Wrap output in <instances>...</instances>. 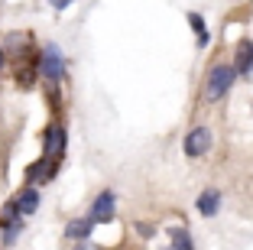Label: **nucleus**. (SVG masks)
Returning a JSON list of instances; mask_svg holds the SVG:
<instances>
[{
  "label": "nucleus",
  "instance_id": "nucleus-2",
  "mask_svg": "<svg viewBox=\"0 0 253 250\" xmlns=\"http://www.w3.org/2000/svg\"><path fill=\"white\" fill-rule=\"evenodd\" d=\"M234 65H214L211 68V75H208V98L211 101H217V98H224L227 91H231V85H234Z\"/></svg>",
  "mask_w": 253,
  "mask_h": 250
},
{
  "label": "nucleus",
  "instance_id": "nucleus-5",
  "mask_svg": "<svg viewBox=\"0 0 253 250\" xmlns=\"http://www.w3.org/2000/svg\"><path fill=\"white\" fill-rule=\"evenodd\" d=\"M208 147H211V133L205 130V127H195L192 133L185 137V156H205L208 153Z\"/></svg>",
  "mask_w": 253,
  "mask_h": 250
},
{
  "label": "nucleus",
  "instance_id": "nucleus-10",
  "mask_svg": "<svg viewBox=\"0 0 253 250\" xmlns=\"http://www.w3.org/2000/svg\"><path fill=\"white\" fill-rule=\"evenodd\" d=\"M217 205H221V195H217L214 189H211V192H205V195L198 199V211L205 214V218H211V214L217 211Z\"/></svg>",
  "mask_w": 253,
  "mask_h": 250
},
{
  "label": "nucleus",
  "instance_id": "nucleus-1",
  "mask_svg": "<svg viewBox=\"0 0 253 250\" xmlns=\"http://www.w3.org/2000/svg\"><path fill=\"white\" fill-rule=\"evenodd\" d=\"M39 75L45 81H52V85H59L65 78V62H62V52L55 46H45V52L39 55Z\"/></svg>",
  "mask_w": 253,
  "mask_h": 250
},
{
  "label": "nucleus",
  "instance_id": "nucleus-12",
  "mask_svg": "<svg viewBox=\"0 0 253 250\" xmlns=\"http://www.w3.org/2000/svg\"><path fill=\"white\" fill-rule=\"evenodd\" d=\"M188 23H192V30L201 36V46H205V43H208V36H205V20H201L198 13H188Z\"/></svg>",
  "mask_w": 253,
  "mask_h": 250
},
{
  "label": "nucleus",
  "instance_id": "nucleus-6",
  "mask_svg": "<svg viewBox=\"0 0 253 250\" xmlns=\"http://www.w3.org/2000/svg\"><path fill=\"white\" fill-rule=\"evenodd\" d=\"M52 176H55V159H49V156L26 166V182H49Z\"/></svg>",
  "mask_w": 253,
  "mask_h": 250
},
{
  "label": "nucleus",
  "instance_id": "nucleus-14",
  "mask_svg": "<svg viewBox=\"0 0 253 250\" xmlns=\"http://www.w3.org/2000/svg\"><path fill=\"white\" fill-rule=\"evenodd\" d=\"M68 3H72V0H52V7H55V10H65Z\"/></svg>",
  "mask_w": 253,
  "mask_h": 250
},
{
  "label": "nucleus",
  "instance_id": "nucleus-13",
  "mask_svg": "<svg viewBox=\"0 0 253 250\" xmlns=\"http://www.w3.org/2000/svg\"><path fill=\"white\" fill-rule=\"evenodd\" d=\"M172 244H175V247H182V250H188V247H192V237L179 228V231H172Z\"/></svg>",
  "mask_w": 253,
  "mask_h": 250
},
{
  "label": "nucleus",
  "instance_id": "nucleus-3",
  "mask_svg": "<svg viewBox=\"0 0 253 250\" xmlns=\"http://www.w3.org/2000/svg\"><path fill=\"white\" fill-rule=\"evenodd\" d=\"M62 153H65V127L52 124L49 130H45V140H42V156H49V159H62Z\"/></svg>",
  "mask_w": 253,
  "mask_h": 250
},
{
  "label": "nucleus",
  "instance_id": "nucleus-4",
  "mask_svg": "<svg viewBox=\"0 0 253 250\" xmlns=\"http://www.w3.org/2000/svg\"><path fill=\"white\" fill-rule=\"evenodd\" d=\"M88 218L94 221V224H107V221H114V192H101V195H97Z\"/></svg>",
  "mask_w": 253,
  "mask_h": 250
},
{
  "label": "nucleus",
  "instance_id": "nucleus-9",
  "mask_svg": "<svg viewBox=\"0 0 253 250\" xmlns=\"http://www.w3.org/2000/svg\"><path fill=\"white\" fill-rule=\"evenodd\" d=\"M94 231V221L91 218H82V221H72L65 228V237H72V241H84V237Z\"/></svg>",
  "mask_w": 253,
  "mask_h": 250
},
{
  "label": "nucleus",
  "instance_id": "nucleus-7",
  "mask_svg": "<svg viewBox=\"0 0 253 250\" xmlns=\"http://www.w3.org/2000/svg\"><path fill=\"white\" fill-rule=\"evenodd\" d=\"M13 205L20 208V214H33V211L39 208V192L33 189V185H26V189H23L20 195L13 199Z\"/></svg>",
  "mask_w": 253,
  "mask_h": 250
},
{
  "label": "nucleus",
  "instance_id": "nucleus-11",
  "mask_svg": "<svg viewBox=\"0 0 253 250\" xmlns=\"http://www.w3.org/2000/svg\"><path fill=\"white\" fill-rule=\"evenodd\" d=\"M26 46H30V36H26V33H10V36H7V46H3V52L23 55V52H26Z\"/></svg>",
  "mask_w": 253,
  "mask_h": 250
},
{
  "label": "nucleus",
  "instance_id": "nucleus-8",
  "mask_svg": "<svg viewBox=\"0 0 253 250\" xmlns=\"http://www.w3.org/2000/svg\"><path fill=\"white\" fill-rule=\"evenodd\" d=\"M234 72H237V75H250V72H253V46H250V43H240Z\"/></svg>",
  "mask_w": 253,
  "mask_h": 250
},
{
  "label": "nucleus",
  "instance_id": "nucleus-15",
  "mask_svg": "<svg viewBox=\"0 0 253 250\" xmlns=\"http://www.w3.org/2000/svg\"><path fill=\"white\" fill-rule=\"evenodd\" d=\"M0 68H3V46H0Z\"/></svg>",
  "mask_w": 253,
  "mask_h": 250
}]
</instances>
